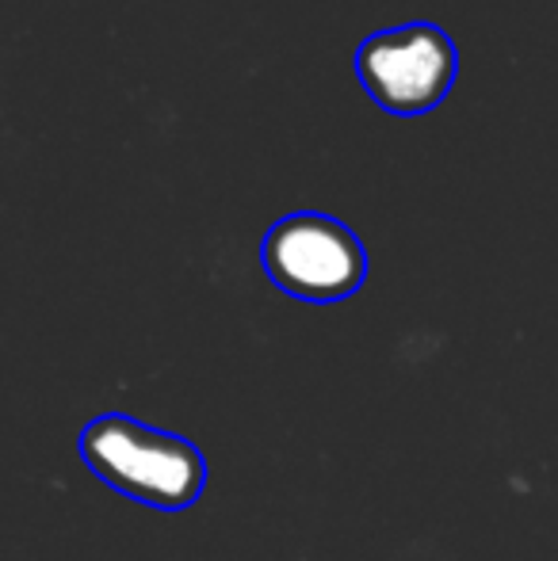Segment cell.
Here are the masks:
<instances>
[{
  "mask_svg": "<svg viewBox=\"0 0 558 561\" xmlns=\"http://www.w3.org/2000/svg\"><path fill=\"white\" fill-rule=\"evenodd\" d=\"M261 267L283 295L298 302L333 306L367 283V249L356 229L321 210H295L269 226Z\"/></svg>",
  "mask_w": 558,
  "mask_h": 561,
  "instance_id": "obj_2",
  "label": "cell"
},
{
  "mask_svg": "<svg viewBox=\"0 0 558 561\" xmlns=\"http://www.w3.org/2000/svg\"><path fill=\"white\" fill-rule=\"evenodd\" d=\"M356 81L387 115L418 118L447 100L459 69L452 35L429 20L375 31L356 46Z\"/></svg>",
  "mask_w": 558,
  "mask_h": 561,
  "instance_id": "obj_3",
  "label": "cell"
},
{
  "mask_svg": "<svg viewBox=\"0 0 558 561\" xmlns=\"http://www.w3.org/2000/svg\"><path fill=\"white\" fill-rule=\"evenodd\" d=\"M77 450L92 478L153 512H187L207 489V458L192 439L127 413L92 416Z\"/></svg>",
  "mask_w": 558,
  "mask_h": 561,
  "instance_id": "obj_1",
  "label": "cell"
}]
</instances>
